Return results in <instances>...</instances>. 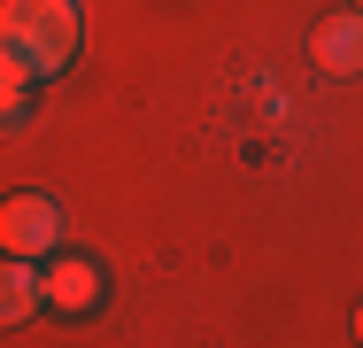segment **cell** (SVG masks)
<instances>
[{
  "label": "cell",
  "mask_w": 363,
  "mask_h": 348,
  "mask_svg": "<svg viewBox=\"0 0 363 348\" xmlns=\"http://www.w3.org/2000/svg\"><path fill=\"white\" fill-rule=\"evenodd\" d=\"M0 39H8V55H23L39 77H55L77 55V8L70 0H8L0 8Z\"/></svg>",
  "instance_id": "cell-1"
},
{
  "label": "cell",
  "mask_w": 363,
  "mask_h": 348,
  "mask_svg": "<svg viewBox=\"0 0 363 348\" xmlns=\"http://www.w3.org/2000/svg\"><path fill=\"white\" fill-rule=\"evenodd\" d=\"M55 232H62V209L47 202V194H16V202L0 209V248H8L16 263L47 256V248H55Z\"/></svg>",
  "instance_id": "cell-2"
},
{
  "label": "cell",
  "mask_w": 363,
  "mask_h": 348,
  "mask_svg": "<svg viewBox=\"0 0 363 348\" xmlns=\"http://www.w3.org/2000/svg\"><path fill=\"white\" fill-rule=\"evenodd\" d=\"M309 55H317V70H333V77H356V70H363V16H356V8L325 16L317 39H309Z\"/></svg>",
  "instance_id": "cell-3"
},
{
  "label": "cell",
  "mask_w": 363,
  "mask_h": 348,
  "mask_svg": "<svg viewBox=\"0 0 363 348\" xmlns=\"http://www.w3.org/2000/svg\"><path fill=\"white\" fill-rule=\"evenodd\" d=\"M47 302H55V310H93V302H101V271H93V263H55V271H47Z\"/></svg>",
  "instance_id": "cell-4"
},
{
  "label": "cell",
  "mask_w": 363,
  "mask_h": 348,
  "mask_svg": "<svg viewBox=\"0 0 363 348\" xmlns=\"http://www.w3.org/2000/svg\"><path fill=\"white\" fill-rule=\"evenodd\" d=\"M39 294H47V278L31 271V263H16V256H8V271H0V317H8V325H23V317L39 310Z\"/></svg>",
  "instance_id": "cell-5"
},
{
  "label": "cell",
  "mask_w": 363,
  "mask_h": 348,
  "mask_svg": "<svg viewBox=\"0 0 363 348\" xmlns=\"http://www.w3.org/2000/svg\"><path fill=\"white\" fill-rule=\"evenodd\" d=\"M31 77H39V70L23 62V55H0V93H8V101H23V85H31Z\"/></svg>",
  "instance_id": "cell-6"
},
{
  "label": "cell",
  "mask_w": 363,
  "mask_h": 348,
  "mask_svg": "<svg viewBox=\"0 0 363 348\" xmlns=\"http://www.w3.org/2000/svg\"><path fill=\"white\" fill-rule=\"evenodd\" d=\"M356 341H363V310H356Z\"/></svg>",
  "instance_id": "cell-7"
},
{
  "label": "cell",
  "mask_w": 363,
  "mask_h": 348,
  "mask_svg": "<svg viewBox=\"0 0 363 348\" xmlns=\"http://www.w3.org/2000/svg\"><path fill=\"white\" fill-rule=\"evenodd\" d=\"M356 16H363V0H356Z\"/></svg>",
  "instance_id": "cell-8"
}]
</instances>
